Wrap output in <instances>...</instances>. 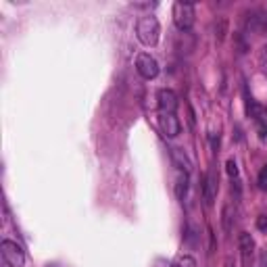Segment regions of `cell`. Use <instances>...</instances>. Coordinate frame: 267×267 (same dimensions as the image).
Here are the masks:
<instances>
[{
  "label": "cell",
  "mask_w": 267,
  "mask_h": 267,
  "mask_svg": "<svg viewBox=\"0 0 267 267\" xmlns=\"http://www.w3.org/2000/svg\"><path fill=\"white\" fill-rule=\"evenodd\" d=\"M232 222H234L232 202H225V205H223V211H222V223H223V230H225V232H232Z\"/></svg>",
  "instance_id": "obj_11"
},
{
  "label": "cell",
  "mask_w": 267,
  "mask_h": 267,
  "mask_svg": "<svg viewBox=\"0 0 267 267\" xmlns=\"http://www.w3.org/2000/svg\"><path fill=\"white\" fill-rule=\"evenodd\" d=\"M217 174L213 169L207 174L205 178V186H202V192H205V200H207V205H213V199H215V194H217Z\"/></svg>",
  "instance_id": "obj_9"
},
{
  "label": "cell",
  "mask_w": 267,
  "mask_h": 267,
  "mask_svg": "<svg viewBox=\"0 0 267 267\" xmlns=\"http://www.w3.org/2000/svg\"><path fill=\"white\" fill-rule=\"evenodd\" d=\"M136 71L142 75L144 80H155V77L159 75L161 67H159V63H156V59L153 57V54L140 52L136 57Z\"/></svg>",
  "instance_id": "obj_4"
},
{
  "label": "cell",
  "mask_w": 267,
  "mask_h": 267,
  "mask_svg": "<svg viewBox=\"0 0 267 267\" xmlns=\"http://www.w3.org/2000/svg\"><path fill=\"white\" fill-rule=\"evenodd\" d=\"M225 34H227V19L225 17H219L217 23H215V38H217V42H223Z\"/></svg>",
  "instance_id": "obj_13"
},
{
  "label": "cell",
  "mask_w": 267,
  "mask_h": 267,
  "mask_svg": "<svg viewBox=\"0 0 267 267\" xmlns=\"http://www.w3.org/2000/svg\"><path fill=\"white\" fill-rule=\"evenodd\" d=\"M186 192H188V174H179L178 176V179H176V196L179 200H184V196H186Z\"/></svg>",
  "instance_id": "obj_12"
},
{
  "label": "cell",
  "mask_w": 267,
  "mask_h": 267,
  "mask_svg": "<svg viewBox=\"0 0 267 267\" xmlns=\"http://www.w3.org/2000/svg\"><path fill=\"white\" fill-rule=\"evenodd\" d=\"M257 227H259L261 232L267 234V215H259V217H257Z\"/></svg>",
  "instance_id": "obj_19"
},
{
  "label": "cell",
  "mask_w": 267,
  "mask_h": 267,
  "mask_svg": "<svg viewBox=\"0 0 267 267\" xmlns=\"http://www.w3.org/2000/svg\"><path fill=\"white\" fill-rule=\"evenodd\" d=\"M257 123L261 125V134L265 136L267 134V107H261V113H259V117H257Z\"/></svg>",
  "instance_id": "obj_16"
},
{
  "label": "cell",
  "mask_w": 267,
  "mask_h": 267,
  "mask_svg": "<svg viewBox=\"0 0 267 267\" xmlns=\"http://www.w3.org/2000/svg\"><path fill=\"white\" fill-rule=\"evenodd\" d=\"M169 151H171V159H174V163L184 171V174H188V171L192 169V165H190V161H188V156L179 151V148H169Z\"/></svg>",
  "instance_id": "obj_10"
},
{
  "label": "cell",
  "mask_w": 267,
  "mask_h": 267,
  "mask_svg": "<svg viewBox=\"0 0 267 267\" xmlns=\"http://www.w3.org/2000/svg\"><path fill=\"white\" fill-rule=\"evenodd\" d=\"M159 128L165 138H176L182 132V123L176 113H159Z\"/></svg>",
  "instance_id": "obj_5"
},
{
  "label": "cell",
  "mask_w": 267,
  "mask_h": 267,
  "mask_svg": "<svg viewBox=\"0 0 267 267\" xmlns=\"http://www.w3.org/2000/svg\"><path fill=\"white\" fill-rule=\"evenodd\" d=\"M136 36L138 40L144 46H156L161 38V25L159 19L153 17V15H146V17H140L138 25H136Z\"/></svg>",
  "instance_id": "obj_1"
},
{
  "label": "cell",
  "mask_w": 267,
  "mask_h": 267,
  "mask_svg": "<svg viewBox=\"0 0 267 267\" xmlns=\"http://www.w3.org/2000/svg\"><path fill=\"white\" fill-rule=\"evenodd\" d=\"M156 103H159V113H176L179 107L178 94L169 88H163L156 94Z\"/></svg>",
  "instance_id": "obj_7"
},
{
  "label": "cell",
  "mask_w": 267,
  "mask_h": 267,
  "mask_svg": "<svg viewBox=\"0 0 267 267\" xmlns=\"http://www.w3.org/2000/svg\"><path fill=\"white\" fill-rule=\"evenodd\" d=\"M257 184L261 190H267V163L263 165V169L259 171V179H257Z\"/></svg>",
  "instance_id": "obj_18"
},
{
  "label": "cell",
  "mask_w": 267,
  "mask_h": 267,
  "mask_svg": "<svg viewBox=\"0 0 267 267\" xmlns=\"http://www.w3.org/2000/svg\"><path fill=\"white\" fill-rule=\"evenodd\" d=\"M225 169H227V176H230V178H234V179L238 178V163L234 161V159H227Z\"/></svg>",
  "instance_id": "obj_17"
},
{
  "label": "cell",
  "mask_w": 267,
  "mask_h": 267,
  "mask_svg": "<svg viewBox=\"0 0 267 267\" xmlns=\"http://www.w3.org/2000/svg\"><path fill=\"white\" fill-rule=\"evenodd\" d=\"M174 267H199V265H196V259L192 255H179L174 261Z\"/></svg>",
  "instance_id": "obj_14"
},
{
  "label": "cell",
  "mask_w": 267,
  "mask_h": 267,
  "mask_svg": "<svg viewBox=\"0 0 267 267\" xmlns=\"http://www.w3.org/2000/svg\"><path fill=\"white\" fill-rule=\"evenodd\" d=\"M257 61H259V67H261V71L267 73V44L261 46V50L257 54Z\"/></svg>",
  "instance_id": "obj_15"
},
{
  "label": "cell",
  "mask_w": 267,
  "mask_h": 267,
  "mask_svg": "<svg viewBox=\"0 0 267 267\" xmlns=\"http://www.w3.org/2000/svg\"><path fill=\"white\" fill-rule=\"evenodd\" d=\"M0 255H2V261L9 267H23L25 265V253H23V248L13 240L0 242Z\"/></svg>",
  "instance_id": "obj_3"
},
{
  "label": "cell",
  "mask_w": 267,
  "mask_h": 267,
  "mask_svg": "<svg viewBox=\"0 0 267 267\" xmlns=\"http://www.w3.org/2000/svg\"><path fill=\"white\" fill-rule=\"evenodd\" d=\"M196 21L194 4L190 2H176L174 4V23L179 31H190Z\"/></svg>",
  "instance_id": "obj_2"
},
{
  "label": "cell",
  "mask_w": 267,
  "mask_h": 267,
  "mask_svg": "<svg viewBox=\"0 0 267 267\" xmlns=\"http://www.w3.org/2000/svg\"><path fill=\"white\" fill-rule=\"evenodd\" d=\"M246 29L253 31V34H257V36H263L267 31V15L261 13V11L250 13L248 19H246Z\"/></svg>",
  "instance_id": "obj_8"
},
{
  "label": "cell",
  "mask_w": 267,
  "mask_h": 267,
  "mask_svg": "<svg viewBox=\"0 0 267 267\" xmlns=\"http://www.w3.org/2000/svg\"><path fill=\"white\" fill-rule=\"evenodd\" d=\"M238 248H240V257H242V265L250 267L253 265V257H255V240L248 232H240L238 236Z\"/></svg>",
  "instance_id": "obj_6"
}]
</instances>
